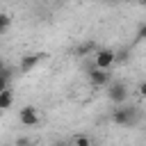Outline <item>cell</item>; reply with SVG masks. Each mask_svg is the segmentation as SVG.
Returning a JSON list of instances; mask_svg holds the SVG:
<instances>
[{"mask_svg":"<svg viewBox=\"0 0 146 146\" xmlns=\"http://www.w3.org/2000/svg\"><path fill=\"white\" fill-rule=\"evenodd\" d=\"M137 94H139L141 98H146V80H144V82H139V87H137Z\"/></svg>","mask_w":146,"mask_h":146,"instance_id":"obj_13","label":"cell"},{"mask_svg":"<svg viewBox=\"0 0 146 146\" xmlns=\"http://www.w3.org/2000/svg\"><path fill=\"white\" fill-rule=\"evenodd\" d=\"M98 50V46H96V41H84V43H80L78 48H75V55L78 57H84V55H91V52H96Z\"/></svg>","mask_w":146,"mask_h":146,"instance_id":"obj_7","label":"cell"},{"mask_svg":"<svg viewBox=\"0 0 146 146\" xmlns=\"http://www.w3.org/2000/svg\"><path fill=\"white\" fill-rule=\"evenodd\" d=\"M43 57H46L43 52H27V55H23L21 57V73H30L32 68H36Z\"/></svg>","mask_w":146,"mask_h":146,"instance_id":"obj_5","label":"cell"},{"mask_svg":"<svg viewBox=\"0 0 146 146\" xmlns=\"http://www.w3.org/2000/svg\"><path fill=\"white\" fill-rule=\"evenodd\" d=\"M11 105H14V94H11V89L0 91V112H2V110H9Z\"/></svg>","mask_w":146,"mask_h":146,"instance_id":"obj_8","label":"cell"},{"mask_svg":"<svg viewBox=\"0 0 146 146\" xmlns=\"http://www.w3.org/2000/svg\"><path fill=\"white\" fill-rule=\"evenodd\" d=\"M2 68H5V62H2V57H0V71H2Z\"/></svg>","mask_w":146,"mask_h":146,"instance_id":"obj_16","label":"cell"},{"mask_svg":"<svg viewBox=\"0 0 146 146\" xmlns=\"http://www.w3.org/2000/svg\"><path fill=\"white\" fill-rule=\"evenodd\" d=\"M114 62H116V50H112V48H98L94 52V66L96 68L110 71L114 66Z\"/></svg>","mask_w":146,"mask_h":146,"instance_id":"obj_2","label":"cell"},{"mask_svg":"<svg viewBox=\"0 0 146 146\" xmlns=\"http://www.w3.org/2000/svg\"><path fill=\"white\" fill-rule=\"evenodd\" d=\"M137 2H139V7H144V9H146V0H137Z\"/></svg>","mask_w":146,"mask_h":146,"instance_id":"obj_15","label":"cell"},{"mask_svg":"<svg viewBox=\"0 0 146 146\" xmlns=\"http://www.w3.org/2000/svg\"><path fill=\"white\" fill-rule=\"evenodd\" d=\"M89 82H91L94 87H107V84H110V71L94 66V68L89 71Z\"/></svg>","mask_w":146,"mask_h":146,"instance_id":"obj_6","label":"cell"},{"mask_svg":"<svg viewBox=\"0 0 146 146\" xmlns=\"http://www.w3.org/2000/svg\"><path fill=\"white\" fill-rule=\"evenodd\" d=\"M9 25H11V16L0 11V34H5V32L9 30Z\"/></svg>","mask_w":146,"mask_h":146,"instance_id":"obj_10","label":"cell"},{"mask_svg":"<svg viewBox=\"0 0 146 146\" xmlns=\"http://www.w3.org/2000/svg\"><path fill=\"white\" fill-rule=\"evenodd\" d=\"M135 36H137V41H144V39H146V23H139V25H137Z\"/></svg>","mask_w":146,"mask_h":146,"instance_id":"obj_12","label":"cell"},{"mask_svg":"<svg viewBox=\"0 0 146 146\" xmlns=\"http://www.w3.org/2000/svg\"><path fill=\"white\" fill-rule=\"evenodd\" d=\"M39 119H41V116H39V110H36L34 105H25V107L18 110V121H21L23 125H27V128L36 125Z\"/></svg>","mask_w":146,"mask_h":146,"instance_id":"obj_4","label":"cell"},{"mask_svg":"<svg viewBox=\"0 0 146 146\" xmlns=\"http://www.w3.org/2000/svg\"><path fill=\"white\" fill-rule=\"evenodd\" d=\"M16 146H30V139L21 137V139H16Z\"/></svg>","mask_w":146,"mask_h":146,"instance_id":"obj_14","label":"cell"},{"mask_svg":"<svg viewBox=\"0 0 146 146\" xmlns=\"http://www.w3.org/2000/svg\"><path fill=\"white\" fill-rule=\"evenodd\" d=\"M139 121H141V114H139V107H135V105L123 103L112 112V123H116L121 128H135Z\"/></svg>","mask_w":146,"mask_h":146,"instance_id":"obj_1","label":"cell"},{"mask_svg":"<svg viewBox=\"0 0 146 146\" xmlns=\"http://www.w3.org/2000/svg\"><path fill=\"white\" fill-rule=\"evenodd\" d=\"M107 100L114 105H123L128 100V87L123 82H110L107 84Z\"/></svg>","mask_w":146,"mask_h":146,"instance_id":"obj_3","label":"cell"},{"mask_svg":"<svg viewBox=\"0 0 146 146\" xmlns=\"http://www.w3.org/2000/svg\"><path fill=\"white\" fill-rule=\"evenodd\" d=\"M71 146H91V139L87 135H78V137H73Z\"/></svg>","mask_w":146,"mask_h":146,"instance_id":"obj_11","label":"cell"},{"mask_svg":"<svg viewBox=\"0 0 146 146\" xmlns=\"http://www.w3.org/2000/svg\"><path fill=\"white\" fill-rule=\"evenodd\" d=\"M9 78H11V71L5 66L2 71H0V91H5V89H9Z\"/></svg>","mask_w":146,"mask_h":146,"instance_id":"obj_9","label":"cell"},{"mask_svg":"<svg viewBox=\"0 0 146 146\" xmlns=\"http://www.w3.org/2000/svg\"><path fill=\"white\" fill-rule=\"evenodd\" d=\"M55 146H66V144H64V141H57V144H55Z\"/></svg>","mask_w":146,"mask_h":146,"instance_id":"obj_17","label":"cell"}]
</instances>
